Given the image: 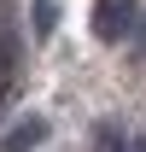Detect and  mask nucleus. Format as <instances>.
Segmentation results:
<instances>
[{
  "mask_svg": "<svg viewBox=\"0 0 146 152\" xmlns=\"http://www.w3.org/2000/svg\"><path fill=\"white\" fill-rule=\"evenodd\" d=\"M53 23H58V6H53V0H35V35L41 41L53 35Z\"/></svg>",
  "mask_w": 146,
  "mask_h": 152,
  "instance_id": "obj_4",
  "label": "nucleus"
},
{
  "mask_svg": "<svg viewBox=\"0 0 146 152\" xmlns=\"http://www.w3.org/2000/svg\"><path fill=\"white\" fill-rule=\"evenodd\" d=\"M134 29V0H93V35L99 41H123Z\"/></svg>",
  "mask_w": 146,
  "mask_h": 152,
  "instance_id": "obj_1",
  "label": "nucleus"
},
{
  "mask_svg": "<svg viewBox=\"0 0 146 152\" xmlns=\"http://www.w3.org/2000/svg\"><path fill=\"white\" fill-rule=\"evenodd\" d=\"M41 140H47V123H41V117H23L18 129H12L6 140H0V152H35Z\"/></svg>",
  "mask_w": 146,
  "mask_h": 152,
  "instance_id": "obj_2",
  "label": "nucleus"
},
{
  "mask_svg": "<svg viewBox=\"0 0 146 152\" xmlns=\"http://www.w3.org/2000/svg\"><path fill=\"white\" fill-rule=\"evenodd\" d=\"M12 76H18V35H12V23L0 18V99L12 88Z\"/></svg>",
  "mask_w": 146,
  "mask_h": 152,
  "instance_id": "obj_3",
  "label": "nucleus"
}]
</instances>
